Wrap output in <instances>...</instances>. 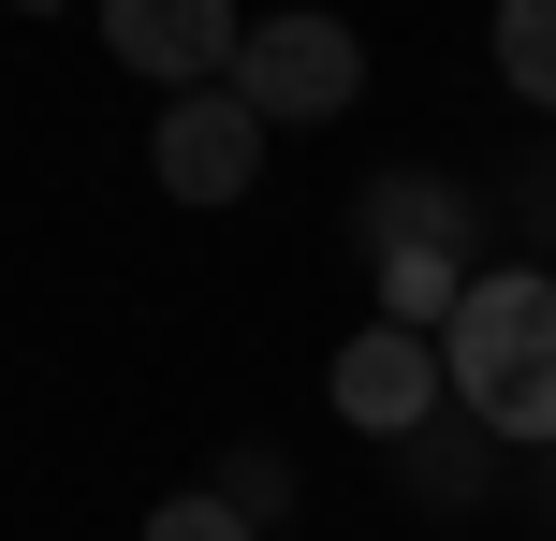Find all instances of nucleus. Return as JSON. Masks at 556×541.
I'll return each instance as SVG.
<instances>
[{
    "instance_id": "7",
    "label": "nucleus",
    "mask_w": 556,
    "mask_h": 541,
    "mask_svg": "<svg viewBox=\"0 0 556 541\" xmlns=\"http://www.w3.org/2000/svg\"><path fill=\"white\" fill-rule=\"evenodd\" d=\"M395 498H410V513H498V439H483L469 410L410 425L395 439Z\"/></svg>"
},
{
    "instance_id": "2",
    "label": "nucleus",
    "mask_w": 556,
    "mask_h": 541,
    "mask_svg": "<svg viewBox=\"0 0 556 541\" xmlns=\"http://www.w3.org/2000/svg\"><path fill=\"white\" fill-rule=\"evenodd\" d=\"M220 88L264 117V132H323V117L366 103V29L323 15V0H307V15H250V44H235Z\"/></svg>"
},
{
    "instance_id": "12",
    "label": "nucleus",
    "mask_w": 556,
    "mask_h": 541,
    "mask_svg": "<svg viewBox=\"0 0 556 541\" xmlns=\"http://www.w3.org/2000/svg\"><path fill=\"white\" fill-rule=\"evenodd\" d=\"M147 541H264V527H235V513H220L205 484H176L162 513H147Z\"/></svg>"
},
{
    "instance_id": "1",
    "label": "nucleus",
    "mask_w": 556,
    "mask_h": 541,
    "mask_svg": "<svg viewBox=\"0 0 556 541\" xmlns=\"http://www.w3.org/2000/svg\"><path fill=\"white\" fill-rule=\"evenodd\" d=\"M440 381L498 454H556V263H483L440 322Z\"/></svg>"
},
{
    "instance_id": "10",
    "label": "nucleus",
    "mask_w": 556,
    "mask_h": 541,
    "mask_svg": "<svg viewBox=\"0 0 556 541\" xmlns=\"http://www.w3.org/2000/svg\"><path fill=\"white\" fill-rule=\"evenodd\" d=\"M205 498H220L235 527H264V541H278V527H293V454H278V439H235V454L205 468Z\"/></svg>"
},
{
    "instance_id": "8",
    "label": "nucleus",
    "mask_w": 556,
    "mask_h": 541,
    "mask_svg": "<svg viewBox=\"0 0 556 541\" xmlns=\"http://www.w3.org/2000/svg\"><path fill=\"white\" fill-rule=\"evenodd\" d=\"M366 293H381L366 322H410V337H440L454 293H469V263H440V249H381V263H366Z\"/></svg>"
},
{
    "instance_id": "9",
    "label": "nucleus",
    "mask_w": 556,
    "mask_h": 541,
    "mask_svg": "<svg viewBox=\"0 0 556 541\" xmlns=\"http://www.w3.org/2000/svg\"><path fill=\"white\" fill-rule=\"evenodd\" d=\"M483 44H498V88L528 117H556V0H498L483 15Z\"/></svg>"
},
{
    "instance_id": "13",
    "label": "nucleus",
    "mask_w": 556,
    "mask_h": 541,
    "mask_svg": "<svg viewBox=\"0 0 556 541\" xmlns=\"http://www.w3.org/2000/svg\"><path fill=\"white\" fill-rule=\"evenodd\" d=\"M15 15H74V0H15Z\"/></svg>"
},
{
    "instance_id": "4",
    "label": "nucleus",
    "mask_w": 556,
    "mask_h": 541,
    "mask_svg": "<svg viewBox=\"0 0 556 541\" xmlns=\"http://www.w3.org/2000/svg\"><path fill=\"white\" fill-rule=\"evenodd\" d=\"M454 410V381H440V337H410V322H352L337 337V425L352 439H410V425H440Z\"/></svg>"
},
{
    "instance_id": "6",
    "label": "nucleus",
    "mask_w": 556,
    "mask_h": 541,
    "mask_svg": "<svg viewBox=\"0 0 556 541\" xmlns=\"http://www.w3.org/2000/svg\"><path fill=\"white\" fill-rule=\"evenodd\" d=\"M483 220H498V205L469 191V176H440V162H381L352 191V249L381 263V249H440V263H469L483 279Z\"/></svg>"
},
{
    "instance_id": "5",
    "label": "nucleus",
    "mask_w": 556,
    "mask_h": 541,
    "mask_svg": "<svg viewBox=\"0 0 556 541\" xmlns=\"http://www.w3.org/2000/svg\"><path fill=\"white\" fill-rule=\"evenodd\" d=\"M88 15H103V59H117V74H147L162 103H176V88H220L235 44H250L235 0H88Z\"/></svg>"
},
{
    "instance_id": "3",
    "label": "nucleus",
    "mask_w": 556,
    "mask_h": 541,
    "mask_svg": "<svg viewBox=\"0 0 556 541\" xmlns=\"http://www.w3.org/2000/svg\"><path fill=\"white\" fill-rule=\"evenodd\" d=\"M264 146H278V132L235 103V88H176L162 132H147V176H162L176 205H250V191H264Z\"/></svg>"
},
{
    "instance_id": "11",
    "label": "nucleus",
    "mask_w": 556,
    "mask_h": 541,
    "mask_svg": "<svg viewBox=\"0 0 556 541\" xmlns=\"http://www.w3.org/2000/svg\"><path fill=\"white\" fill-rule=\"evenodd\" d=\"M513 220H528V263H556V146H528V162H513Z\"/></svg>"
}]
</instances>
